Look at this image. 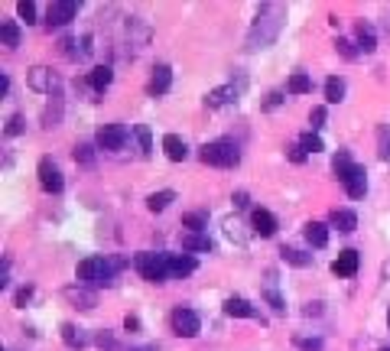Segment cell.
Returning <instances> with one entry per match:
<instances>
[{
	"mask_svg": "<svg viewBox=\"0 0 390 351\" xmlns=\"http://www.w3.org/2000/svg\"><path fill=\"white\" fill-rule=\"evenodd\" d=\"M283 13L287 10L280 3H264L251 26V33H247V49H264V46L274 43L280 36V26H283Z\"/></svg>",
	"mask_w": 390,
	"mask_h": 351,
	"instance_id": "cell-1",
	"label": "cell"
},
{
	"mask_svg": "<svg viewBox=\"0 0 390 351\" xmlns=\"http://www.w3.org/2000/svg\"><path fill=\"white\" fill-rule=\"evenodd\" d=\"M117 267L121 261H111V257H85L79 263V280L85 286H111Z\"/></svg>",
	"mask_w": 390,
	"mask_h": 351,
	"instance_id": "cell-2",
	"label": "cell"
},
{
	"mask_svg": "<svg viewBox=\"0 0 390 351\" xmlns=\"http://www.w3.org/2000/svg\"><path fill=\"white\" fill-rule=\"evenodd\" d=\"M202 163L218 166V170H234V166L241 163V150L234 147L231 140H215V143H205V147H202Z\"/></svg>",
	"mask_w": 390,
	"mask_h": 351,
	"instance_id": "cell-3",
	"label": "cell"
},
{
	"mask_svg": "<svg viewBox=\"0 0 390 351\" xmlns=\"http://www.w3.org/2000/svg\"><path fill=\"white\" fill-rule=\"evenodd\" d=\"M134 267L140 270V277L147 283H163L170 277V254H137Z\"/></svg>",
	"mask_w": 390,
	"mask_h": 351,
	"instance_id": "cell-4",
	"label": "cell"
},
{
	"mask_svg": "<svg viewBox=\"0 0 390 351\" xmlns=\"http://www.w3.org/2000/svg\"><path fill=\"white\" fill-rule=\"evenodd\" d=\"M172 332L176 335H183V339H195L198 332H202V322H198V316H195L192 309H176L172 312Z\"/></svg>",
	"mask_w": 390,
	"mask_h": 351,
	"instance_id": "cell-5",
	"label": "cell"
},
{
	"mask_svg": "<svg viewBox=\"0 0 390 351\" xmlns=\"http://www.w3.org/2000/svg\"><path fill=\"white\" fill-rule=\"evenodd\" d=\"M39 185H43L46 192H62V185H65L62 170L56 166V159H52V157L39 159Z\"/></svg>",
	"mask_w": 390,
	"mask_h": 351,
	"instance_id": "cell-6",
	"label": "cell"
},
{
	"mask_svg": "<svg viewBox=\"0 0 390 351\" xmlns=\"http://www.w3.org/2000/svg\"><path fill=\"white\" fill-rule=\"evenodd\" d=\"M127 143V127L124 124H104L98 130V147L101 150H121Z\"/></svg>",
	"mask_w": 390,
	"mask_h": 351,
	"instance_id": "cell-7",
	"label": "cell"
},
{
	"mask_svg": "<svg viewBox=\"0 0 390 351\" xmlns=\"http://www.w3.org/2000/svg\"><path fill=\"white\" fill-rule=\"evenodd\" d=\"M75 13H79V3L75 0H59V3H52L49 7V30L52 26H65V23H72L75 20Z\"/></svg>",
	"mask_w": 390,
	"mask_h": 351,
	"instance_id": "cell-8",
	"label": "cell"
},
{
	"mask_svg": "<svg viewBox=\"0 0 390 351\" xmlns=\"http://www.w3.org/2000/svg\"><path fill=\"white\" fill-rule=\"evenodd\" d=\"M30 88L33 91H43V94H52V91L59 88V79L49 72V68L43 66H36L33 72H30Z\"/></svg>",
	"mask_w": 390,
	"mask_h": 351,
	"instance_id": "cell-9",
	"label": "cell"
},
{
	"mask_svg": "<svg viewBox=\"0 0 390 351\" xmlns=\"http://www.w3.org/2000/svg\"><path fill=\"white\" fill-rule=\"evenodd\" d=\"M345 189H348V195L351 199H365V192H367V172H365V166H351V172L345 176Z\"/></svg>",
	"mask_w": 390,
	"mask_h": 351,
	"instance_id": "cell-10",
	"label": "cell"
},
{
	"mask_svg": "<svg viewBox=\"0 0 390 351\" xmlns=\"http://www.w3.org/2000/svg\"><path fill=\"white\" fill-rule=\"evenodd\" d=\"M251 225H254V231H257L260 238H274V234H276V218L270 215L267 208H254Z\"/></svg>",
	"mask_w": 390,
	"mask_h": 351,
	"instance_id": "cell-11",
	"label": "cell"
},
{
	"mask_svg": "<svg viewBox=\"0 0 390 351\" xmlns=\"http://www.w3.org/2000/svg\"><path fill=\"white\" fill-rule=\"evenodd\" d=\"M358 250H342L338 257H335V263H332V273L335 277H355L358 273Z\"/></svg>",
	"mask_w": 390,
	"mask_h": 351,
	"instance_id": "cell-12",
	"label": "cell"
},
{
	"mask_svg": "<svg viewBox=\"0 0 390 351\" xmlns=\"http://www.w3.org/2000/svg\"><path fill=\"white\" fill-rule=\"evenodd\" d=\"M163 150H166V157H170L172 163H183V159L189 157V147H185V140L179 134H166V137H163Z\"/></svg>",
	"mask_w": 390,
	"mask_h": 351,
	"instance_id": "cell-13",
	"label": "cell"
},
{
	"mask_svg": "<svg viewBox=\"0 0 390 351\" xmlns=\"http://www.w3.org/2000/svg\"><path fill=\"white\" fill-rule=\"evenodd\" d=\"M172 85V68L170 66H156L153 79H150V94H166Z\"/></svg>",
	"mask_w": 390,
	"mask_h": 351,
	"instance_id": "cell-14",
	"label": "cell"
},
{
	"mask_svg": "<svg viewBox=\"0 0 390 351\" xmlns=\"http://www.w3.org/2000/svg\"><path fill=\"white\" fill-rule=\"evenodd\" d=\"M195 270V257L192 254H170V277H189Z\"/></svg>",
	"mask_w": 390,
	"mask_h": 351,
	"instance_id": "cell-15",
	"label": "cell"
},
{
	"mask_svg": "<svg viewBox=\"0 0 390 351\" xmlns=\"http://www.w3.org/2000/svg\"><path fill=\"white\" fill-rule=\"evenodd\" d=\"M65 299L75 303L79 309H94V303H98V296H94L92 290H85V286H69V290H65Z\"/></svg>",
	"mask_w": 390,
	"mask_h": 351,
	"instance_id": "cell-16",
	"label": "cell"
},
{
	"mask_svg": "<svg viewBox=\"0 0 390 351\" xmlns=\"http://www.w3.org/2000/svg\"><path fill=\"white\" fill-rule=\"evenodd\" d=\"M225 312L234 316V319H254L257 316V309H254L247 299H241V296H231L228 303H225Z\"/></svg>",
	"mask_w": 390,
	"mask_h": 351,
	"instance_id": "cell-17",
	"label": "cell"
},
{
	"mask_svg": "<svg viewBox=\"0 0 390 351\" xmlns=\"http://www.w3.org/2000/svg\"><path fill=\"white\" fill-rule=\"evenodd\" d=\"M231 101H238V88L234 85H225V88H215L212 94L205 98V104L208 108H225V104H231Z\"/></svg>",
	"mask_w": 390,
	"mask_h": 351,
	"instance_id": "cell-18",
	"label": "cell"
},
{
	"mask_svg": "<svg viewBox=\"0 0 390 351\" xmlns=\"http://www.w3.org/2000/svg\"><path fill=\"white\" fill-rule=\"evenodd\" d=\"M306 241H309L312 248H325L329 244V228L322 225V221H309L306 225Z\"/></svg>",
	"mask_w": 390,
	"mask_h": 351,
	"instance_id": "cell-19",
	"label": "cell"
},
{
	"mask_svg": "<svg viewBox=\"0 0 390 351\" xmlns=\"http://www.w3.org/2000/svg\"><path fill=\"white\" fill-rule=\"evenodd\" d=\"M183 250H212V238L202 231H185L183 234Z\"/></svg>",
	"mask_w": 390,
	"mask_h": 351,
	"instance_id": "cell-20",
	"label": "cell"
},
{
	"mask_svg": "<svg viewBox=\"0 0 390 351\" xmlns=\"http://www.w3.org/2000/svg\"><path fill=\"white\" fill-rule=\"evenodd\" d=\"M332 225L348 234V231H355V228H358V215H355V212H348V208H335V212H332Z\"/></svg>",
	"mask_w": 390,
	"mask_h": 351,
	"instance_id": "cell-21",
	"label": "cell"
},
{
	"mask_svg": "<svg viewBox=\"0 0 390 351\" xmlns=\"http://www.w3.org/2000/svg\"><path fill=\"white\" fill-rule=\"evenodd\" d=\"M111 79H114L111 66H98V68H92V75H88V81H92L94 91H104L107 85H111Z\"/></svg>",
	"mask_w": 390,
	"mask_h": 351,
	"instance_id": "cell-22",
	"label": "cell"
},
{
	"mask_svg": "<svg viewBox=\"0 0 390 351\" xmlns=\"http://www.w3.org/2000/svg\"><path fill=\"white\" fill-rule=\"evenodd\" d=\"M287 88L293 91V94H309V91H312V79L306 75V72H293V75H289Z\"/></svg>",
	"mask_w": 390,
	"mask_h": 351,
	"instance_id": "cell-23",
	"label": "cell"
},
{
	"mask_svg": "<svg viewBox=\"0 0 390 351\" xmlns=\"http://www.w3.org/2000/svg\"><path fill=\"white\" fill-rule=\"evenodd\" d=\"M62 339H65L69 348H85L88 345V335L81 329H75V325H62Z\"/></svg>",
	"mask_w": 390,
	"mask_h": 351,
	"instance_id": "cell-24",
	"label": "cell"
},
{
	"mask_svg": "<svg viewBox=\"0 0 390 351\" xmlns=\"http://www.w3.org/2000/svg\"><path fill=\"white\" fill-rule=\"evenodd\" d=\"M280 257L287 263H293V267H309L312 263V254H302V250H296V248H283L280 250Z\"/></svg>",
	"mask_w": 390,
	"mask_h": 351,
	"instance_id": "cell-25",
	"label": "cell"
},
{
	"mask_svg": "<svg viewBox=\"0 0 390 351\" xmlns=\"http://www.w3.org/2000/svg\"><path fill=\"white\" fill-rule=\"evenodd\" d=\"M342 98H345V81L342 79H329V81H325V101L338 104Z\"/></svg>",
	"mask_w": 390,
	"mask_h": 351,
	"instance_id": "cell-26",
	"label": "cell"
},
{
	"mask_svg": "<svg viewBox=\"0 0 390 351\" xmlns=\"http://www.w3.org/2000/svg\"><path fill=\"white\" fill-rule=\"evenodd\" d=\"M172 199H176V192H170V189H166V192H153L147 199V208H150V212H163V208H166Z\"/></svg>",
	"mask_w": 390,
	"mask_h": 351,
	"instance_id": "cell-27",
	"label": "cell"
},
{
	"mask_svg": "<svg viewBox=\"0 0 390 351\" xmlns=\"http://www.w3.org/2000/svg\"><path fill=\"white\" fill-rule=\"evenodd\" d=\"M0 39H3V46L17 49V46H20V30H17V23H3V26H0Z\"/></svg>",
	"mask_w": 390,
	"mask_h": 351,
	"instance_id": "cell-28",
	"label": "cell"
},
{
	"mask_svg": "<svg viewBox=\"0 0 390 351\" xmlns=\"http://www.w3.org/2000/svg\"><path fill=\"white\" fill-rule=\"evenodd\" d=\"M358 46H361V52H374V33L365 23H358Z\"/></svg>",
	"mask_w": 390,
	"mask_h": 351,
	"instance_id": "cell-29",
	"label": "cell"
},
{
	"mask_svg": "<svg viewBox=\"0 0 390 351\" xmlns=\"http://www.w3.org/2000/svg\"><path fill=\"white\" fill-rule=\"evenodd\" d=\"M351 166H355V163H351V157H348V153H338V157H335V163H332V170H335V176H338V179H345V176H348V172H351Z\"/></svg>",
	"mask_w": 390,
	"mask_h": 351,
	"instance_id": "cell-30",
	"label": "cell"
},
{
	"mask_svg": "<svg viewBox=\"0 0 390 351\" xmlns=\"http://www.w3.org/2000/svg\"><path fill=\"white\" fill-rule=\"evenodd\" d=\"M274 280H276L274 273H267V290H264V293H267V299H270V306H274L276 312H283V299H280V293H276Z\"/></svg>",
	"mask_w": 390,
	"mask_h": 351,
	"instance_id": "cell-31",
	"label": "cell"
},
{
	"mask_svg": "<svg viewBox=\"0 0 390 351\" xmlns=\"http://www.w3.org/2000/svg\"><path fill=\"white\" fill-rule=\"evenodd\" d=\"M183 225L189 231H202L208 225V218H205V212H189V215H183Z\"/></svg>",
	"mask_w": 390,
	"mask_h": 351,
	"instance_id": "cell-32",
	"label": "cell"
},
{
	"mask_svg": "<svg viewBox=\"0 0 390 351\" xmlns=\"http://www.w3.org/2000/svg\"><path fill=\"white\" fill-rule=\"evenodd\" d=\"M378 153L390 159V127H378Z\"/></svg>",
	"mask_w": 390,
	"mask_h": 351,
	"instance_id": "cell-33",
	"label": "cell"
},
{
	"mask_svg": "<svg viewBox=\"0 0 390 351\" xmlns=\"http://www.w3.org/2000/svg\"><path fill=\"white\" fill-rule=\"evenodd\" d=\"M134 134H137V140H140V150H143V157H150V153H153V143H150V127L137 124V127H134Z\"/></svg>",
	"mask_w": 390,
	"mask_h": 351,
	"instance_id": "cell-34",
	"label": "cell"
},
{
	"mask_svg": "<svg viewBox=\"0 0 390 351\" xmlns=\"http://www.w3.org/2000/svg\"><path fill=\"white\" fill-rule=\"evenodd\" d=\"M299 147L306 150V153H319V150H322V140H319L316 134H302V137H299Z\"/></svg>",
	"mask_w": 390,
	"mask_h": 351,
	"instance_id": "cell-35",
	"label": "cell"
},
{
	"mask_svg": "<svg viewBox=\"0 0 390 351\" xmlns=\"http://www.w3.org/2000/svg\"><path fill=\"white\" fill-rule=\"evenodd\" d=\"M17 13H20L26 23H33L36 20V3L33 0H20V3H17Z\"/></svg>",
	"mask_w": 390,
	"mask_h": 351,
	"instance_id": "cell-36",
	"label": "cell"
},
{
	"mask_svg": "<svg viewBox=\"0 0 390 351\" xmlns=\"http://www.w3.org/2000/svg\"><path fill=\"white\" fill-rule=\"evenodd\" d=\"M225 234H228L231 241H238V244H244V234H241V225H238V221H234V218H228V221H225Z\"/></svg>",
	"mask_w": 390,
	"mask_h": 351,
	"instance_id": "cell-37",
	"label": "cell"
},
{
	"mask_svg": "<svg viewBox=\"0 0 390 351\" xmlns=\"http://www.w3.org/2000/svg\"><path fill=\"white\" fill-rule=\"evenodd\" d=\"M75 159H79L81 166H92V163H94L92 147H88V143H79V147H75Z\"/></svg>",
	"mask_w": 390,
	"mask_h": 351,
	"instance_id": "cell-38",
	"label": "cell"
},
{
	"mask_svg": "<svg viewBox=\"0 0 390 351\" xmlns=\"http://www.w3.org/2000/svg\"><path fill=\"white\" fill-rule=\"evenodd\" d=\"M30 299H33V286H20L17 296H13V303H17V306H26Z\"/></svg>",
	"mask_w": 390,
	"mask_h": 351,
	"instance_id": "cell-39",
	"label": "cell"
},
{
	"mask_svg": "<svg viewBox=\"0 0 390 351\" xmlns=\"http://www.w3.org/2000/svg\"><path fill=\"white\" fill-rule=\"evenodd\" d=\"M20 130H23V117H20V114H13L10 121H7V137H17Z\"/></svg>",
	"mask_w": 390,
	"mask_h": 351,
	"instance_id": "cell-40",
	"label": "cell"
},
{
	"mask_svg": "<svg viewBox=\"0 0 390 351\" xmlns=\"http://www.w3.org/2000/svg\"><path fill=\"white\" fill-rule=\"evenodd\" d=\"M309 124H312V130H319V127L325 124V108H312V114H309Z\"/></svg>",
	"mask_w": 390,
	"mask_h": 351,
	"instance_id": "cell-41",
	"label": "cell"
},
{
	"mask_svg": "<svg viewBox=\"0 0 390 351\" xmlns=\"http://www.w3.org/2000/svg\"><path fill=\"white\" fill-rule=\"evenodd\" d=\"M335 49H338V52H342L345 59H355V56H358L355 49H351V43H348V39H338V43H335Z\"/></svg>",
	"mask_w": 390,
	"mask_h": 351,
	"instance_id": "cell-42",
	"label": "cell"
},
{
	"mask_svg": "<svg viewBox=\"0 0 390 351\" xmlns=\"http://www.w3.org/2000/svg\"><path fill=\"white\" fill-rule=\"evenodd\" d=\"M98 345H101V348H107V351H117V341L111 339V335H104V332L98 335Z\"/></svg>",
	"mask_w": 390,
	"mask_h": 351,
	"instance_id": "cell-43",
	"label": "cell"
},
{
	"mask_svg": "<svg viewBox=\"0 0 390 351\" xmlns=\"http://www.w3.org/2000/svg\"><path fill=\"white\" fill-rule=\"evenodd\" d=\"M289 157H293V163H302L306 153H302V147H293V150H289Z\"/></svg>",
	"mask_w": 390,
	"mask_h": 351,
	"instance_id": "cell-44",
	"label": "cell"
},
{
	"mask_svg": "<svg viewBox=\"0 0 390 351\" xmlns=\"http://www.w3.org/2000/svg\"><path fill=\"white\" fill-rule=\"evenodd\" d=\"M299 348H306V351H322L319 341H299Z\"/></svg>",
	"mask_w": 390,
	"mask_h": 351,
	"instance_id": "cell-45",
	"label": "cell"
},
{
	"mask_svg": "<svg viewBox=\"0 0 390 351\" xmlns=\"http://www.w3.org/2000/svg\"><path fill=\"white\" fill-rule=\"evenodd\" d=\"M234 205H238V208H247V192H238V195H234Z\"/></svg>",
	"mask_w": 390,
	"mask_h": 351,
	"instance_id": "cell-46",
	"label": "cell"
},
{
	"mask_svg": "<svg viewBox=\"0 0 390 351\" xmlns=\"http://www.w3.org/2000/svg\"><path fill=\"white\" fill-rule=\"evenodd\" d=\"M124 325H127V332H137V329H140V322H137V319H134V316H127V322H124Z\"/></svg>",
	"mask_w": 390,
	"mask_h": 351,
	"instance_id": "cell-47",
	"label": "cell"
},
{
	"mask_svg": "<svg viewBox=\"0 0 390 351\" xmlns=\"http://www.w3.org/2000/svg\"><path fill=\"white\" fill-rule=\"evenodd\" d=\"M7 91H10V79H7V75H0V94H7Z\"/></svg>",
	"mask_w": 390,
	"mask_h": 351,
	"instance_id": "cell-48",
	"label": "cell"
},
{
	"mask_svg": "<svg viewBox=\"0 0 390 351\" xmlns=\"http://www.w3.org/2000/svg\"><path fill=\"white\" fill-rule=\"evenodd\" d=\"M380 351H390V348H380Z\"/></svg>",
	"mask_w": 390,
	"mask_h": 351,
	"instance_id": "cell-49",
	"label": "cell"
},
{
	"mask_svg": "<svg viewBox=\"0 0 390 351\" xmlns=\"http://www.w3.org/2000/svg\"><path fill=\"white\" fill-rule=\"evenodd\" d=\"M387 322H390V312H387Z\"/></svg>",
	"mask_w": 390,
	"mask_h": 351,
	"instance_id": "cell-50",
	"label": "cell"
}]
</instances>
